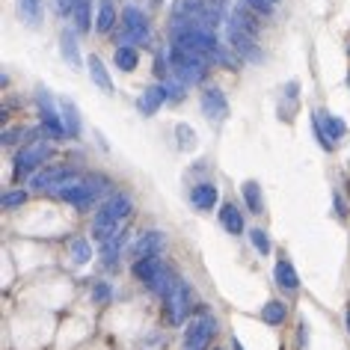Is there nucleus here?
Wrapping results in <instances>:
<instances>
[{
	"label": "nucleus",
	"instance_id": "nucleus-18",
	"mask_svg": "<svg viewBox=\"0 0 350 350\" xmlns=\"http://www.w3.org/2000/svg\"><path fill=\"white\" fill-rule=\"evenodd\" d=\"M217 187L211 185V181H202V185H196L193 190H190V205L196 208V211H211V208L217 205Z\"/></svg>",
	"mask_w": 350,
	"mask_h": 350
},
{
	"label": "nucleus",
	"instance_id": "nucleus-9",
	"mask_svg": "<svg viewBox=\"0 0 350 350\" xmlns=\"http://www.w3.org/2000/svg\"><path fill=\"white\" fill-rule=\"evenodd\" d=\"M39 119H42V131H45L48 137H54V139H63L68 137V131H66V122H63V113H59L54 107V98L45 92V90H39Z\"/></svg>",
	"mask_w": 350,
	"mask_h": 350
},
{
	"label": "nucleus",
	"instance_id": "nucleus-27",
	"mask_svg": "<svg viewBox=\"0 0 350 350\" xmlns=\"http://www.w3.org/2000/svg\"><path fill=\"white\" fill-rule=\"evenodd\" d=\"M113 27H116V10H113L110 0H101L98 15H95V30H98V33H110Z\"/></svg>",
	"mask_w": 350,
	"mask_h": 350
},
{
	"label": "nucleus",
	"instance_id": "nucleus-43",
	"mask_svg": "<svg viewBox=\"0 0 350 350\" xmlns=\"http://www.w3.org/2000/svg\"><path fill=\"white\" fill-rule=\"evenodd\" d=\"M347 90H350V72H347Z\"/></svg>",
	"mask_w": 350,
	"mask_h": 350
},
{
	"label": "nucleus",
	"instance_id": "nucleus-23",
	"mask_svg": "<svg viewBox=\"0 0 350 350\" xmlns=\"http://www.w3.org/2000/svg\"><path fill=\"white\" fill-rule=\"evenodd\" d=\"M90 77H92V83L98 86V90L104 92V95H113V81H110V72H107V66L101 63V57H90Z\"/></svg>",
	"mask_w": 350,
	"mask_h": 350
},
{
	"label": "nucleus",
	"instance_id": "nucleus-25",
	"mask_svg": "<svg viewBox=\"0 0 350 350\" xmlns=\"http://www.w3.org/2000/svg\"><path fill=\"white\" fill-rule=\"evenodd\" d=\"M113 63H116L119 72H134L139 66V51L134 45H119L116 54H113Z\"/></svg>",
	"mask_w": 350,
	"mask_h": 350
},
{
	"label": "nucleus",
	"instance_id": "nucleus-15",
	"mask_svg": "<svg viewBox=\"0 0 350 350\" xmlns=\"http://www.w3.org/2000/svg\"><path fill=\"white\" fill-rule=\"evenodd\" d=\"M119 226H122V220H116L107 208H98L95 223H92V238L98 243H107L110 238H116V234H119Z\"/></svg>",
	"mask_w": 350,
	"mask_h": 350
},
{
	"label": "nucleus",
	"instance_id": "nucleus-13",
	"mask_svg": "<svg viewBox=\"0 0 350 350\" xmlns=\"http://www.w3.org/2000/svg\"><path fill=\"white\" fill-rule=\"evenodd\" d=\"M273 279H276L279 291H285V294H297V291H300V273H297V267H294L291 258H285V256L276 258Z\"/></svg>",
	"mask_w": 350,
	"mask_h": 350
},
{
	"label": "nucleus",
	"instance_id": "nucleus-34",
	"mask_svg": "<svg viewBox=\"0 0 350 350\" xmlns=\"http://www.w3.org/2000/svg\"><path fill=\"white\" fill-rule=\"evenodd\" d=\"M27 190H6L3 196H0V205L3 208H18V205H24L27 202Z\"/></svg>",
	"mask_w": 350,
	"mask_h": 350
},
{
	"label": "nucleus",
	"instance_id": "nucleus-11",
	"mask_svg": "<svg viewBox=\"0 0 350 350\" xmlns=\"http://www.w3.org/2000/svg\"><path fill=\"white\" fill-rule=\"evenodd\" d=\"M229 45L234 48V54H238L241 59H250V63H261L265 59V51H261L258 39L250 36L243 27H238V24L229 21Z\"/></svg>",
	"mask_w": 350,
	"mask_h": 350
},
{
	"label": "nucleus",
	"instance_id": "nucleus-35",
	"mask_svg": "<svg viewBox=\"0 0 350 350\" xmlns=\"http://www.w3.org/2000/svg\"><path fill=\"white\" fill-rule=\"evenodd\" d=\"M312 134H314V139H318V143H321L323 152H332V148H336V143H332V139L327 137V131L321 128V122L314 119V116H312Z\"/></svg>",
	"mask_w": 350,
	"mask_h": 350
},
{
	"label": "nucleus",
	"instance_id": "nucleus-8",
	"mask_svg": "<svg viewBox=\"0 0 350 350\" xmlns=\"http://www.w3.org/2000/svg\"><path fill=\"white\" fill-rule=\"evenodd\" d=\"M48 154H51L48 146H27V148H21V152H15L12 178H15V181H24V178H30V175H36L39 166H42V161H45Z\"/></svg>",
	"mask_w": 350,
	"mask_h": 350
},
{
	"label": "nucleus",
	"instance_id": "nucleus-1",
	"mask_svg": "<svg viewBox=\"0 0 350 350\" xmlns=\"http://www.w3.org/2000/svg\"><path fill=\"white\" fill-rule=\"evenodd\" d=\"M172 45L178 48H187L193 54L205 57V59H220L223 57V48L217 36L208 27H193V24H175L172 30Z\"/></svg>",
	"mask_w": 350,
	"mask_h": 350
},
{
	"label": "nucleus",
	"instance_id": "nucleus-29",
	"mask_svg": "<svg viewBox=\"0 0 350 350\" xmlns=\"http://www.w3.org/2000/svg\"><path fill=\"white\" fill-rule=\"evenodd\" d=\"M101 208H107V211L116 217V220H125V217L131 214V196L128 193H116V196H110Z\"/></svg>",
	"mask_w": 350,
	"mask_h": 350
},
{
	"label": "nucleus",
	"instance_id": "nucleus-5",
	"mask_svg": "<svg viewBox=\"0 0 350 350\" xmlns=\"http://www.w3.org/2000/svg\"><path fill=\"white\" fill-rule=\"evenodd\" d=\"M172 21L214 30L217 24H220V12H217L208 0H175L172 3Z\"/></svg>",
	"mask_w": 350,
	"mask_h": 350
},
{
	"label": "nucleus",
	"instance_id": "nucleus-33",
	"mask_svg": "<svg viewBox=\"0 0 350 350\" xmlns=\"http://www.w3.org/2000/svg\"><path fill=\"white\" fill-rule=\"evenodd\" d=\"M250 241H252V247H256L258 256H267V252L273 250V247H270V238H267L265 229H252L250 232Z\"/></svg>",
	"mask_w": 350,
	"mask_h": 350
},
{
	"label": "nucleus",
	"instance_id": "nucleus-26",
	"mask_svg": "<svg viewBox=\"0 0 350 350\" xmlns=\"http://www.w3.org/2000/svg\"><path fill=\"white\" fill-rule=\"evenodd\" d=\"M288 318V306L282 300H267L261 306V321L267 323V327H279Z\"/></svg>",
	"mask_w": 350,
	"mask_h": 350
},
{
	"label": "nucleus",
	"instance_id": "nucleus-12",
	"mask_svg": "<svg viewBox=\"0 0 350 350\" xmlns=\"http://www.w3.org/2000/svg\"><path fill=\"white\" fill-rule=\"evenodd\" d=\"M199 104H202V113L211 122H223L226 116H229V101H226V92L220 90V86H208V90H202Z\"/></svg>",
	"mask_w": 350,
	"mask_h": 350
},
{
	"label": "nucleus",
	"instance_id": "nucleus-21",
	"mask_svg": "<svg viewBox=\"0 0 350 350\" xmlns=\"http://www.w3.org/2000/svg\"><path fill=\"white\" fill-rule=\"evenodd\" d=\"M59 51H63V59L72 68H81V45H77V33L75 30H63L59 33Z\"/></svg>",
	"mask_w": 350,
	"mask_h": 350
},
{
	"label": "nucleus",
	"instance_id": "nucleus-28",
	"mask_svg": "<svg viewBox=\"0 0 350 350\" xmlns=\"http://www.w3.org/2000/svg\"><path fill=\"white\" fill-rule=\"evenodd\" d=\"M59 110H63V122H66V131H68V137H81V116H77V110H75V104L63 98L59 101Z\"/></svg>",
	"mask_w": 350,
	"mask_h": 350
},
{
	"label": "nucleus",
	"instance_id": "nucleus-32",
	"mask_svg": "<svg viewBox=\"0 0 350 350\" xmlns=\"http://www.w3.org/2000/svg\"><path fill=\"white\" fill-rule=\"evenodd\" d=\"M68 252H72V258L77 261V265H90V258H92V247H90L86 238H75L72 243H68Z\"/></svg>",
	"mask_w": 350,
	"mask_h": 350
},
{
	"label": "nucleus",
	"instance_id": "nucleus-22",
	"mask_svg": "<svg viewBox=\"0 0 350 350\" xmlns=\"http://www.w3.org/2000/svg\"><path fill=\"white\" fill-rule=\"evenodd\" d=\"M321 122V128L327 131V137L332 139V143H341V139L347 137V122L345 119H338V116H332V113H327V110H321L318 116H314Z\"/></svg>",
	"mask_w": 350,
	"mask_h": 350
},
{
	"label": "nucleus",
	"instance_id": "nucleus-3",
	"mask_svg": "<svg viewBox=\"0 0 350 350\" xmlns=\"http://www.w3.org/2000/svg\"><path fill=\"white\" fill-rule=\"evenodd\" d=\"M166 63H170L172 77H175V81H181L185 86L202 83L205 77H208V63H205V57H199V54H193V51H187V48L172 45L170 57H166Z\"/></svg>",
	"mask_w": 350,
	"mask_h": 350
},
{
	"label": "nucleus",
	"instance_id": "nucleus-2",
	"mask_svg": "<svg viewBox=\"0 0 350 350\" xmlns=\"http://www.w3.org/2000/svg\"><path fill=\"white\" fill-rule=\"evenodd\" d=\"M131 273H134L139 282H143L148 291L157 294V297H163L166 291L172 288L175 282V276L178 273H172L170 267L163 265L157 256H146V258H134V265H131Z\"/></svg>",
	"mask_w": 350,
	"mask_h": 350
},
{
	"label": "nucleus",
	"instance_id": "nucleus-19",
	"mask_svg": "<svg viewBox=\"0 0 350 350\" xmlns=\"http://www.w3.org/2000/svg\"><path fill=\"white\" fill-rule=\"evenodd\" d=\"M217 223H220L229 234H243V214L238 211V205H232V202H223L220 205Z\"/></svg>",
	"mask_w": 350,
	"mask_h": 350
},
{
	"label": "nucleus",
	"instance_id": "nucleus-14",
	"mask_svg": "<svg viewBox=\"0 0 350 350\" xmlns=\"http://www.w3.org/2000/svg\"><path fill=\"white\" fill-rule=\"evenodd\" d=\"M166 101H170V95H166V86H163V83H152V86H148V90L137 98V110L143 113V116H154V113L161 110Z\"/></svg>",
	"mask_w": 350,
	"mask_h": 350
},
{
	"label": "nucleus",
	"instance_id": "nucleus-16",
	"mask_svg": "<svg viewBox=\"0 0 350 350\" xmlns=\"http://www.w3.org/2000/svg\"><path fill=\"white\" fill-rule=\"evenodd\" d=\"M163 232H146L139 234V238L131 243V258H146V256H157V252L163 250Z\"/></svg>",
	"mask_w": 350,
	"mask_h": 350
},
{
	"label": "nucleus",
	"instance_id": "nucleus-7",
	"mask_svg": "<svg viewBox=\"0 0 350 350\" xmlns=\"http://www.w3.org/2000/svg\"><path fill=\"white\" fill-rule=\"evenodd\" d=\"M217 329H220V323H217L214 314H208V312L196 314L185 329V350H211Z\"/></svg>",
	"mask_w": 350,
	"mask_h": 350
},
{
	"label": "nucleus",
	"instance_id": "nucleus-30",
	"mask_svg": "<svg viewBox=\"0 0 350 350\" xmlns=\"http://www.w3.org/2000/svg\"><path fill=\"white\" fill-rule=\"evenodd\" d=\"M75 24H77V33H90L92 30V3L90 0H81V3H77Z\"/></svg>",
	"mask_w": 350,
	"mask_h": 350
},
{
	"label": "nucleus",
	"instance_id": "nucleus-36",
	"mask_svg": "<svg viewBox=\"0 0 350 350\" xmlns=\"http://www.w3.org/2000/svg\"><path fill=\"white\" fill-rule=\"evenodd\" d=\"M110 297H113V288H110V282H95L92 285V300L95 303H110Z\"/></svg>",
	"mask_w": 350,
	"mask_h": 350
},
{
	"label": "nucleus",
	"instance_id": "nucleus-44",
	"mask_svg": "<svg viewBox=\"0 0 350 350\" xmlns=\"http://www.w3.org/2000/svg\"><path fill=\"white\" fill-rule=\"evenodd\" d=\"M211 350H223V347H211Z\"/></svg>",
	"mask_w": 350,
	"mask_h": 350
},
{
	"label": "nucleus",
	"instance_id": "nucleus-6",
	"mask_svg": "<svg viewBox=\"0 0 350 350\" xmlns=\"http://www.w3.org/2000/svg\"><path fill=\"white\" fill-rule=\"evenodd\" d=\"M104 187V181H66V185H59L54 193L57 199H63L66 205H72V208H81V211H86L95 199H98V190Z\"/></svg>",
	"mask_w": 350,
	"mask_h": 350
},
{
	"label": "nucleus",
	"instance_id": "nucleus-37",
	"mask_svg": "<svg viewBox=\"0 0 350 350\" xmlns=\"http://www.w3.org/2000/svg\"><path fill=\"white\" fill-rule=\"evenodd\" d=\"M163 86H166V95H170L172 101L185 98V83H181V81H172V77H170V83H163Z\"/></svg>",
	"mask_w": 350,
	"mask_h": 350
},
{
	"label": "nucleus",
	"instance_id": "nucleus-31",
	"mask_svg": "<svg viewBox=\"0 0 350 350\" xmlns=\"http://www.w3.org/2000/svg\"><path fill=\"white\" fill-rule=\"evenodd\" d=\"M122 241H125V238H122V232H119L116 238H110L107 243H101V261H104V265H107V267H113V265H116V261H119Z\"/></svg>",
	"mask_w": 350,
	"mask_h": 350
},
{
	"label": "nucleus",
	"instance_id": "nucleus-42",
	"mask_svg": "<svg viewBox=\"0 0 350 350\" xmlns=\"http://www.w3.org/2000/svg\"><path fill=\"white\" fill-rule=\"evenodd\" d=\"M232 350H243V345H241V338H232Z\"/></svg>",
	"mask_w": 350,
	"mask_h": 350
},
{
	"label": "nucleus",
	"instance_id": "nucleus-39",
	"mask_svg": "<svg viewBox=\"0 0 350 350\" xmlns=\"http://www.w3.org/2000/svg\"><path fill=\"white\" fill-rule=\"evenodd\" d=\"M21 137H24V131H21V128H15V131H3V134H0V143H3V146H12V143H18Z\"/></svg>",
	"mask_w": 350,
	"mask_h": 350
},
{
	"label": "nucleus",
	"instance_id": "nucleus-40",
	"mask_svg": "<svg viewBox=\"0 0 350 350\" xmlns=\"http://www.w3.org/2000/svg\"><path fill=\"white\" fill-rule=\"evenodd\" d=\"M332 205H336V211H338L341 220H347V202H345V196H341L338 190H336V193H332Z\"/></svg>",
	"mask_w": 350,
	"mask_h": 350
},
{
	"label": "nucleus",
	"instance_id": "nucleus-24",
	"mask_svg": "<svg viewBox=\"0 0 350 350\" xmlns=\"http://www.w3.org/2000/svg\"><path fill=\"white\" fill-rule=\"evenodd\" d=\"M241 193H243V202H247L250 214H256V217L265 214V196H261V185H258V181H243Z\"/></svg>",
	"mask_w": 350,
	"mask_h": 350
},
{
	"label": "nucleus",
	"instance_id": "nucleus-17",
	"mask_svg": "<svg viewBox=\"0 0 350 350\" xmlns=\"http://www.w3.org/2000/svg\"><path fill=\"white\" fill-rule=\"evenodd\" d=\"M66 181H72V172L54 166V170H42L39 175H33L30 187H33V190H54L57 185H66Z\"/></svg>",
	"mask_w": 350,
	"mask_h": 350
},
{
	"label": "nucleus",
	"instance_id": "nucleus-41",
	"mask_svg": "<svg viewBox=\"0 0 350 350\" xmlns=\"http://www.w3.org/2000/svg\"><path fill=\"white\" fill-rule=\"evenodd\" d=\"M345 327H347V332H350V303L345 306Z\"/></svg>",
	"mask_w": 350,
	"mask_h": 350
},
{
	"label": "nucleus",
	"instance_id": "nucleus-4",
	"mask_svg": "<svg viewBox=\"0 0 350 350\" xmlns=\"http://www.w3.org/2000/svg\"><path fill=\"white\" fill-rule=\"evenodd\" d=\"M161 300H163V323L166 327H181V323L190 318V312H193V291H190V285L181 276H175L172 288L161 297Z\"/></svg>",
	"mask_w": 350,
	"mask_h": 350
},
{
	"label": "nucleus",
	"instance_id": "nucleus-10",
	"mask_svg": "<svg viewBox=\"0 0 350 350\" xmlns=\"http://www.w3.org/2000/svg\"><path fill=\"white\" fill-rule=\"evenodd\" d=\"M122 36H125V42H134V45L148 42L152 27H148V18L143 15V10H137V6H125L122 10Z\"/></svg>",
	"mask_w": 350,
	"mask_h": 350
},
{
	"label": "nucleus",
	"instance_id": "nucleus-20",
	"mask_svg": "<svg viewBox=\"0 0 350 350\" xmlns=\"http://www.w3.org/2000/svg\"><path fill=\"white\" fill-rule=\"evenodd\" d=\"M15 3H18V15L27 27H42V21H45V6H42V0H15Z\"/></svg>",
	"mask_w": 350,
	"mask_h": 350
},
{
	"label": "nucleus",
	"instance_id": "nucleus-38",
	"mask_svg": "<svg viewBox=\"0 0 350 350\" xmlns=\"http://www.w3.org/2000/svg\"><path fill=\"white\" fill-rule=\"evenodd\" d=\"M175 134H178V143H181V148H187L190 143H196V137L187 131V125H178V128H175Z\"/></svg>",
	"mask_w": 350,
	"mask_h": 350
}]
</instances>
